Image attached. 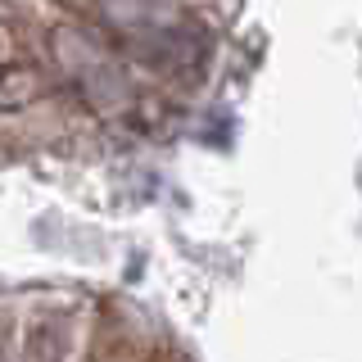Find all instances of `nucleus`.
I'll list each match as a JSON object with an SVG mask.
<instances>
[{"label": "nucleus", "instance_id": "7ed1b4c3", "mask_svg": "<svg viewBox=\"0 0 362 362\" xmlns=\"http://www.w3.org/2000/svg\"><path fill=\"white\" fill-rule=\"evenodd\" d=\"M18 59H28L23 32L14 28V18H5V14H0V68H5V64H18Z\"/></svg>", "mask_w": 362, "mask_h": 362}, {"label": "nucleus", "instance_id": "f257e3e1", "mask_svg": "<svg viewBox=\"0 0 362 362\" xmlns=\"http://www.w3.org/2000/svg\"><path fill=\"white\" fill-rule=\"evenodd\" d=\"M41 95H45V73L32 59L0 68V113H18V109L37 105Z\"/></svg>", "mask_w": 362, "mask_h": 362}, {"label": "nucleus", "instance_id": "f03ea898", "mask_svg": "<svg viewBox=\"0 0 362 362\" xmlns=\"http://www.w3.org/2000/svg\"><path fill=\"white\" fill-rule=\"evenodd\" d=\"M23 362H73V331H68L59 317H41V322H32Z\"/></svg>", "mask_w": 362, "mask_h": 362}]
</instances>
